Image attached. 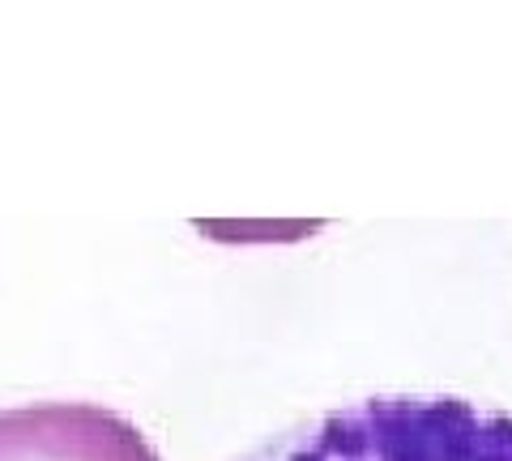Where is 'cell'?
Here are the masks:
<instances>
[{"label":"cell","instance_id":"6da1fadb","mask_svg":"<svg viewBox=\"0 0 512 461\" xmlns=\"http://www.w3.org/2000/svg\"><path fill=\"white\" fill-rule=\"evenodd\" d=\"M265 461H512V415L461 397H372L333 410Z\"/></svg>","mask_w":512,"mask_h":461},{"label":"cell","instance_id":"7a4b0ae2","mask_svg":"<svg viewBox=\"0 0 512 461\" xmlns=\"http://www.w3.org/2000/svg\"><path fill=\"white\" fill-rule=\"evenodd\" d=\"M0 461H163L146 432L94 402L0 410Z\"/></svg>","mask_w":512,"mask_h":461}]
</instances>
